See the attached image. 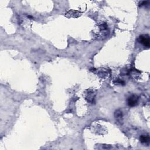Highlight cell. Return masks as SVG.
Masks as SVG:
<instances>
[{
	"mask_svg": "<svg viewBox=\"0 0 150 150\" xmlns=\"http://www.w3.org/2000/svg\"><path fill=\"white\" fill-rule=\"evenodd\" d=\"M139 42L143 44L145 47L149 48L150 46V40L148 35H142L140 36L139 39Z\"/></svg>",
	"mask_w": 150,
	"mask_h": 150,
	"instance_id": "1",
	"label": "cell"
},
{
	"mask_svg": "<svg viewBox=\"0 0 150 150\" xmlns=\"http://www.w3.org/2000/svg\"><path fill=\"white\" fill-rule=\"evenodd\" d=\"M139 98L135 95H132L130 96L127 99V103L129 106L130 107H134L138 104Z\"/></svg>",
	"mask_w": 150,
	"mask_h": 150,
	"instance_id": "2",
	"label": "cell"
},
{
	"mask_svg": "<svg viewBox=\"0 0 150 150\" xmlns=\"http://www.w3.org/2000/svg\"><path fill=\"white\" fill-rule=\"evenodd\" d=\"M149 138L148 135H141L140 137V141L143 143H145L148 142Z\"/></svg>",
	"mask_w": 150,
	"mask_h": 150,
	"instance_id": "3",
	"label": "cell"
}]
</instances>
